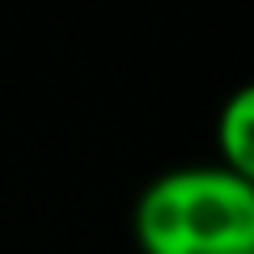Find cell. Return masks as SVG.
<instances>
[{
  "label": "cell",
  "instance_id": "1",
  "mask_svg": "<svg viewBox=\"0 0 254 254\" xmlns=\"http://www.w3.org/2000/svg\"><path fill=\"white\" fill-rule=\"evenodd\" d=\"M148 254H254V182L233 170H178L148 182L136 208Z\"/></svg>",
  "mask_w": 254,
  "mask_h": 254
},
{
  "label": "cell",
  "instance_id": "2",
  "mask_svg": "<svg viewBox=\"0 0 254 254\" xmlns=\"http://www.w3.org/2000/svg\"><path fill=\"white\" fill-rule=\"evenodd\" d=\"M220 148L229 170L254 182V85H242L220 110Z\"/></svg>",
  "mask_w": 254,
  "mask_h": 254
}]
</instances>
